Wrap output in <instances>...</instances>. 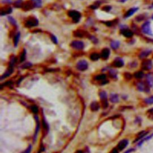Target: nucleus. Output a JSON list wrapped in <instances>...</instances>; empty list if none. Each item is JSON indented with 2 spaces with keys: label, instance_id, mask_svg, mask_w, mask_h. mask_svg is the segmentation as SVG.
<instances>
[{
  "label": "nucleus",
  "instance_id": "11",
  "mask_svg": "<svg viewBox=\"0 0 153 153\" xmlns=\"http://www.w3.org/2000/svg\"><path fill=\"white\" fill-rule=\"evenodd\" d=\"M146 83L149 87H153V76L151 74L146 75Z\"/></svg>",
  "mask_w": 153,
  "mask_h": 153
},
{
  "label": "nucleus",
  "instance_id": "35",
  "mask_svg": "<svg viewBox=\"0 0 153 153\" xmlns=\"http://www.w3.org/2000/svg\"><path fill=\"white\" fill-rule=\"evenodd\" d=\"M22 0H17L15 2V6L16 7H20L22 6Z\"/></svg>",
  "mask_w": 153,
  "mask_h": 153
},
{
  "label": "nucleus",
  "instance_id": "27",
  "mask_svg": "<svg viewBox=\"0 0 153 153\" xmlns=\"http://www.w3.org/2000/svg\"><path fill=\"white\" fill-rule=\"evenodd\" d=\"M32 1L34 2V5L35 7H41V0H32Z\"/></svg>",
  "mask_w": 153,
  "mask_h": 153
},
{
  "label": "nucleus",
  "instance_id": "49",
  "mask_svg": "<svg viewBox=\"0 0 153 153\" xmlns=\"http://www.w3.org/2000/svg\"><path fill=\"white\" fill-rule=\"evenodd\" d=\"M152 19H153V16H152Z\"/></svg>",
  "mask_w": 153,
  "mask_h": 153
},
{
  "label": "nucleus",
  "instance_id": "26",
  "mask_svg": "<svg viewBox=\"0 0 153 153\" xmlns=\"http://www.w3.org/2000/svg\"><path fill=\"white\" fill-rule=\"evenodd\" d=\"M100 98L103 101H107V93L105 91H102L99 93Z\"/></svg>",
  "mask_w": 153,
  "mask_h": 153
},
{
  "label": "nucleus",
  "instance_id": "19",
  "mask_svg": "<svg viewBox=\"0 0 153 153\" xmlns=\"http://www.w3.org/2000/svg\"><path fill=\"white\" fill-rule=\"evenodd\" d=\"M100 57H101V56L97 53H93L90 55V59L93 61H97L100 58Z\"/></svg>",
  "mask_w": 153,
  "mask_h": 153
},
{
  "label": "nucleus",
  "instance_id": "16",
  "mask_svg": "<svg viewBox=\"0 0 153 153\" xmlns=\"http://www.w3.org/2000/svg\"><path fill=\"white\" fill-rule=\"evenodd\" d=\"M100 108L99 104L98 103V102H93L92 103L90 104V109L92 111H97L99 110Z\"/></svg>",
  "mask_w": 153,
  "mask_h": 153
},
{
  "label": "nucleus",
  "instance_id": "3",
  "mask_svg": "<svg viewBox=\"0 0 153 153\" xmlns=\"http://www.w3.org/2000/svg\"><path fill=\"white\" fill-rule=\"evenodd\" d=\"M141 30L144 34L147 35H153V32L150 27V23L148 21H147L143 24H142L141 26Z\"/></svg>",
  "mask_w": 153,
  "mask_h": 153
},
{
  "label": "nucleus",
  "instance_id": "40",
  "mask_svg": "<svg viewBox=\"0 0 153 153\" xmlns=\"http://www.w3.org/2000/svg\"><path fill=\"white\" fill-rule=\"evenodd\" d=\"M124 76H125V78H126L127 79L130 80L131 79L132 77V75L130 74H129V73H125V74H124Z\"/></svg>",
  "mask_w": 153,
  "mask_h": 153
},
{
  "label": "nucleus",
  "instance_id": "10",
  "mask_svg": "<svg viewBox=\"0 0 153 153\" xmlns=\"http://www.w3.org/2000/svg\"><path fill=\"white\" fill-rule=\"evenodd\" d=\"M121 32L122 35L126 38H131L133 35V32L131 30L128 29H123Z\"/></svg>",
  "mask_w": 153,
  "mask_h": 153
},
{
  "label": "nucleus",
  "instance_id": "8",
  "mask_svg": "<svg viewBox=\"0 0 153 153\" xmlns=\"http://www.w3.org/2000/svg\"><path fill=\"white\" fill-rule=\"evenodd\" d=\"M129 141L127 139H123L118 142L117 145V149L119 151H122L128 145Z\"/></svg>",
  "mask_w": 153,
  "mask_h": 153
},
{
  "label": "nucleus",
  "instance_id": "29",
  "mask_svg": "<svg viewBox=\"0 0 153 153\" xmlns=\"http://www.w3.org/2000/svg\"><path fill=\"white\" fill-rule=\"evenodd\" d=\"M25 59H26V51L25 50H24L23 52L22 53V54H21L20 56V62H24Z\"/></svg>",
  "mask_w": 153,
  "mask_h": 153
},
{
  "label": "nucleus",
  "instance_id": "30",
  "mask_svg": "<svg viewBox=\"0 0 153 153\" xmlns=\"http://www.w3.org/2000/svg\"><path fill=\"white\" fill-rule=\"evenodd\" d=\"M147 114H148V118H149L150 120H153V108L149 109V110L147 111Z\"/></svg>",
  "mask_w": 153,
  "mask_h": 153
},
{
  "label": "nucleus",
  "instance_id": "33",
  "mask_svg": "<svg viewBox=\"0 0 153 153\" xmlns=\"http://www.w3.org/2000/svg\"><path fill=\"white\" fill-rule=\"evenodd\" d=\"M8 19H9V21L11 23V24H12L13 25H15V26L17 25V23H16V20H15V19H14L13 17H12L11 16H10V17H8Z\"/></svg>",
  "mask_w": 153,
  "mask_h": 153
},
{
  "label": "nucleus",
  "instance_id": "15",
  "mask_svg": "<svg viewBox=\"0 0 153 153\" xmlns=\"http://www.w3.org/2000/svg\"><path fill=\"white\" fill-rule=\"evenodd\" d=\"M13 72V66H10V67H9V69L6 71V72H5V73L2 75L1 79H3V78H6V77L9 76L11 74H12Z\"/></svg>",
  "mask_w": 153,
  "mask_h": 153
},
{
  "label": "nucleus",
  "instance_id": "18",
  "mask_svg": "<svg viewBox=\"0 0 153 153\" xmlns=\"http://www.w3.org/2000/svg\"><path fill=\"white\" fill-rule=\"evenodd\" d=\"M120 45V43L118 41H112L111 43V47L113 49H118Z\"/></svg>",
  "mask_w": 153,
  "mask_h": 153
},
{
  "label": "nucleus",
  "instance_id": "2",
  "mask_svg": "<svg viewBox=\"0 0 153 153\" xmlns=\"http://www.w3.org/2000/svg\"><path fill=\"white\" fill-rule=\"evenodd\" d=\"M137 89L140 92H145L148 93L149 92V87L147 83L143 82H140L137 84Z\"/></svg>",
  "mask_w": 153,
  "mask_h": 153
},
{
  "label": "nucleus",
  "instance_id": "17",
  "mask_svg": "<svg viewBox=\"0 0 153 153\" xmlns=\"http://www.w3.org/2000/svg\"><path fill=\"white\" fill-rule=\"evenodd\" d=\"M109 99L112 103H117L119 101V98H118V96L117 94L112 93L110 95L109 97Z\"/></svg>",
  "mask_w": 153,
  "mask_h": 153
},
{
  "label": "nucleus",
  "instance_id": "12",
  "mask_svg": "<svg viewBox=\"0 0 153 153\" xmlns=\"http://www.w3.org/2000/svg\"><path fill=\"white\" fill-rule=\"evenodd\" d=\"M151 50H144L143 51H141L139 55V57L141 59H143L146 58L148 57L151 53Z\"/></svg>",
  "mask_w": 153,
  "mask_h": 153
},
{
  "label": "nucleus",
  "instance_id": "25",
  "mask_svg": "<svg viewBox=\"0 0 153 153\" xmlns=\"http://www.w3.org/2000/svg\"><path fill=\"white\" fill-rule=\"evenodd\" d=\"M20 32H18L16 35V36H15V38H14V45H15V47H16L18 44L19 41L20 40Z\"/></svg>",
  "mask_w": 153,
  "mask_h": 153
},
{
  "label": "nucleus",
  "instance_id": "43",
  "mask_svg": "<svg viewBox=\"0 0 153 153\" xmlns=\"http://www.w3.org/2000/svg\"><path fill=\"white\" fill-rule=\"evenodd\" d=\"M111 7L110 6H109V5H107V6H105L104 7H103V9H103L104 11H108L111 10Z\"/></svg>",
  "mask_w": 153,
  "mask_h": 153
},
{
  "label": "nucleus",
  "instance_id": "7",
  "mask_svg": "<svg viewBox=\"0 0 153 153\" xmlns=\"http://www.w3.org/2000/svg\"><path fill=\"white\" fill-rule=\"evenodd\" d=\"M141 67L143 71H149L153 67V62L149 59L144 60L142 62Z\"/></svg>",
  "mask_w": 153,
  "mask_h": 153
},
{
  "label": "nucleus",
  "instance_id": "38",
  "mask_svg": "<svg viewBox=\"0 0 153 153\" xmlns=\"http://www.w3.org/2000/svg\"><path fill=\"white\" fill-rule=\"evenodd\" d=\"M42 123H43V128H44V129H46V130H47V128H48V124H47V122H46V120L44 119H43V122H42Z\"/></svg>",
  "mask_w": 153,
  "mask_h": 153
},
{
  "label": "nucleus",
  "instance_id": "9",
  "mask_svg": "<svg viewBox=\"0 0 153 153\" xmlns=\"http://www.w3.org/2000/svg\"><path fill=\"white\" fill-rule=\"evenodd\" d=\"M110 55V50L108 48H105L102 50L101 53V57L103 59H107Z\"/></svg>",
  "mask_w": 153,
  "mask_h": 153
},
{
  "label": "nucleus",
  "instance_id": "46",
  "mask_svg": "<svg viewBox=\"0 0 153 153\" xmlns=\"http://www.w3.org/2000/svg\"><path fill=\"white\" fill-rule=\"evenodd\" d=\"M105 25H107L108 26H111L112 25V22H105Z\"/></svg>",
  "mask_w": 153,
  "mask_h": 153
},
{
  "label": "nucleus",
  "instance_id": "5",
  "mask_svg": "<svg viewBox=\"0 0 153 153\" xmlns=\"http://www.w3.org/2000/svg\"><path fill=\"white\" fill-rule=\"evenodd\" d=\"M38 25V20L35 17H30L26 20L25 23V26L28 28L33 26H36Z\"/></svg>",
  "mask_w": 153,
  "mask_h": 153
},
{
  "label": "nucleus",
  "instance_id": "37",
  "mask_svg": "<svg viewBox=\"0 0 153 153\" xmlns=\"http://www.w3.org/2000/svg\"><path fill=\"white\" fill-rule=\"evenodd\" d=\"M144 19H145V17L142 15H139V16H138L137 17H136V20L137 21H138V22H141V21L143 20Z\"/></svg>",
  "mask_w": 153,
  "mask_h": 153
},
{
  "label": "nucleus",
  "instance_id": "41",
  "mask_svg": "<svg viewBox=\"0 0 153 153\" xmlns=\"http://www.w3.org/2000/svg\"><path fill=\"white\" fill-rule=\"evenodd\" d=\"M90 40H91L92 41L93 43H95V44H96V43H97V38H96V37H95V36H92L91 37H90Z\"/></svg>",
  "mask_w": 153,
  "mask_h": 153
},
{
  "label": "nucleus",
  "instance_id": "1",
  "mask_svg": "<svg viewBox=\"0 0 153 153\" xmlns=\"http://www.w3.org/2000/svg\"><path fill=\"white\" fill-rule=\"evenodd\" d=\"M68 16L72 19L74 23H77L79 22L81 18V14L78 11L75 10H70L68 11Z\"/></svg>",
  "mask_w": 153,
  "mask_h": 153
},
{
  "label": "nucleus",
  "instance_id": "31",
  "mask_svg": "<svg viewBox=\"0 0 153 153\" xmlns=\"http://www.w3.org/2000/svg\"><path fill=\"white\" fill-rule=\"evenodd\" d=\"M31 110L32 111L34 114H36L38 112V108L36 107V105H32L31 107Z\"/></svg>",
  "mask_w": 153,
  "mask_h": 153
},
{
  "label": "nucleus",
  "instance_id": "36",
  "mask_svg": "<svg viewBox=\"0 0 153 153\" xmlns=\"http://www.w3.org/2000/svg\"><path fill=\"white\" fill-rule=\"evenodd\" d=\"M50 38H51V41H52L55 44H57L58 43V40H57V38L56 37V36H55V35H51V36H50Z\"/></svg>",
  "mask_w": 153,
  "mask_h": 153
},
{
  "label": "nucleus",
  "instance_id": "47",
  "mask_svg": "<svg viewBox=\"0 0 153 153\" xmlns=\"http://www.w3.org/2000/svg\"><path fill=\"white\" fill-rule=\"evenodd\" d=\"M75 153H83V151H77Z\"/></svg>",
  "mask_w": 153,
  "mask_h": 153
},
{
  "label": "nucleus",
  "instance_id": "28",
  "mask_svg": "<svg viewBox=\"0 0 153 153\" xmlns=\"http://www.w3.org/2000/svg\"><path fill=\"white\" fill-rule=\"evenodd\" d=\"M145 102L148 105L153 104V96H150V97H148V98H146L145 99Z\"/></svg>",
  "mask_w": 153,
  "mask_h": 153
},
{
  "label": "nucleus",
  "instance_id": "50",
  "mask_svg": "<svg viewBox=\"0 0 153 153\" xmlns=\"http://www.w3.org/2000/svg\"><path fill=\"white\" fill-rule=\"evenodd\" d=\"M152 136H153V135H151V137H152Z\"/></svg>",
  "mask_w": 153,
  "mask_h": 153
},
{
  "label": "nucleus",
  "instance_id": "22",
  "mask_svg": "<svg viewBox=\"0 0 153 153\" xmlns=\"http://www.w3.org/2000/svg\"><path fill=\"white\" fill-rule=\"evenodd\" d=\"M35 119H36V130H35V136H34V139H36V136H37V133L39 131L40 129V123L39 120H38V118L37 116H35Z\"/></svg>",
  "mask_w": 153,
  "mask_h": 153
},
{
  "label": "nucleus",
  "instance_id": "44",
  "mask_svg": "<svg viewBox=\"0 0 153 153\" xmlns=\"http://www.w3.org/2000/svg\"><path fill=\"white\" fill-rule=\"evenodd\" d=\"M110 153H118V149H117V148H114V149L111 151Z\"/></svg>",
  "mask_w": 153,
  "mask_h": 153
},
{
  "label": "nucleus",
  "instance_id": "48",
  "mask_svg": "<svg viewBox=\"0 0 153 153\" xmlns=\"http://www.w3.org/2000/svg\"><path fill=\"white\" fill-rule=\"evenodd\" d=\"M127 1V0H121L120 1L121 2H124V1Z\"/></svg>",
  "mask_w": 153,
  "mask_h": 153
},
{
  "label": "nucleus",
  "instance_id": "21",
  "mask_svg": "<svg viewBox=\"0 0 153 153\" xmlns=\"http://www.w3.org/2000/svg\"><path fill=\"white\" fill-rule=\"evenodd\" d=\"M34 6V4H32L30 2H26L24 4H23V9H25V10H31V9H32Z\"/></svg>",
  "mask_w": 153,
  "mask_h": 153
},
{
  "label": "nucleus",
  "instance_id": "39",
  "mask_svg": "<svg viewBox=\"0 0 153 153\" xmlns=\"http://www.w3.org/2000/svg\"><path fill=\"white\" fill-rule=\"evenodd\" d=\"M32 66L31 63H29V62H27V63H25V64L22 66V67H23V68H29L30 66Z\"/></svg>",
  "mask_w": 153,
  "mask_h": 153
},
{
  "label": "nucleus",
  "instance_id": "24",
  "mask_svg": "<svg viewBox=\"0 0 153 153\" xmlns=\"http://www.w3.org/2000/svg\"><path fill=\"white\" fill-rule=\"evenodd\" d=\"M106 78H107L106 74H100L95 76V80L97 81H104Z\"/></svg>",
  "mask_w": 153,
  "mask_h": 153
},
{
  "label": "nucleus",
  "instance_id": "6",
  "mask_svg": "<svg viewBox=\"0 0 153 153\" xmlns=\"http://www.w3.org/2000/svg\"><path fill=\"white\" fill-rule=\"evenodd\" d=\"M71 46L74 49L76 50H82L84 48V43L82 41L74 40L71 43Z\"/></svg>",
  "mask_w": 153,
  "mask_h": 153
},
{
  "label": "nucleus",
  "instance_id": "34",
  "mask_svg": "<svg viewBox=\"0 0 153 153\" xmlns=\"http://www.w3.org/2000/svg\"><path fill=\"white\" fill-rule=\"evenodd\" d=\"M109 75L113 77V78H115L117 76V73H116V71L114 69H112V70L109 71Z\"/></svg>",
  "mask_w": 153,
  "mask_h": 153
},
{
  "label": "nucleus",
  "instance_id": "20",
  "mask_svg": "<svg viewBox=\"0 0 153 153\" xmlns=\"http://www.w3.org/2000/svg\"><path fill=\"white\" fill-rule=\"evenodd\" d=\"M143 76H144V73L142 71H137L134 74V76L137 79H141V78H143Z\"/></svg>",
  "mask_w": 153,
  "mask_h": 153
},
{
  "label": "nucleus",
  "instance_id": "23",
  "mask_svg": "<svg viewBox=\"0 0 153 153\" xmlns=\"http://www.w3.org/2000/svg\"><path fill=\"white\" fill-rule=\"evenodd\" d=\"M12 11V9L11 7H7L5 9V10H1V15L3 16V15H7V14L11 13Z\"/></svg>",
  "mask_w": 153,
  "mask_h": 153
},
{
  "label": "nucleus",
  "instance_id": "4",
  "mask_svg": "<svg viewBox=\"0 0 153 153\" xmlns=\"http://www.w3.org/2000/svg\"><path fill=\"white\" fill-rule=\"evenodd\" d=\"M76 68L80 71H84L88 68V63L85 60H81L76 63Z\"/></svg>",
  "mask_w": 153,
  "mask_h": 153
},
{
  "label": "nucleus",
  "instance_id": "42",
  "mask_svg": "<svg viewBox=\"0 0 153 153\" xmlns=\"http://www.w3.org/2000/svg\"><path fill=\"white\" fill-rule=\"evenodd\" d=\"M31 149H32L31 145H29V147H28V148H27V149H26V150L25 151L23 152V153H30L31 151Z\"/></svg>",
  "mask_w": 153,
  "mask_h": 153
},
{
  "label": "nucleus",
  "instance_id": "14",
  "mask_svg": "<svg viewBox=\"0 0 153 153\" xmlns=\"http://www.w3.org/2000/svg\"><path fill=\"white\" fill-rule=\"evenodd\" d=\"M113 65H114V66L117 67V68H121L124 65V62L122 59L117 58L115 60Z\"/></svg>",
  "mask_w": 153,
  "mask_h": 153
},
{
  "label": "nucleus",
  "instance_id": "45",
  "mask_svg": "<svg viewBox=\"0 0 153 153\" xmlns=\"http://www.w3.org/2000/svg\"><path fill=\"white\" fill-rule=\"evenodd\" d=\"M134 150H135V149H134L133 148H130V149H128V151H126L124 153H132V151H133Z\"/></svg>",
  "mask_w": 153,
  "mask_h": 153
},
{
  "label": "nucleus",
  "instance_id": "13",
  "mask_svg": "<svg viewBox=\"0 0 153 153\" xmlns=\"http://www.w3.org/2000/svg\"><path fill=\"white\" fill-rule=\"evenodd\" d=\"M138 10V7H133L132 8V9H130L124 15V17L125 18H128V17H130L131 16H132L134 13L136 12Z\"/></svg>",
  "mask_w": 153,
  "mask_h": 153
},
{
  "label": "nucleus",
  "instance_id": "32",
  "mask_svg": "<svg viewBox=\"0 0 153 153\" xmlns=\"http://www.w3.org/2000/svg\"><path fill=\"white\" fill-rule=\"evenodd\" d=\"M84 34H83V31H77L75 32H74V36H77V37H83L84 36Z\"/></svg>",
  "mask_w": 153,
  "mask_h": 153
}]
</instances>
